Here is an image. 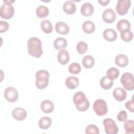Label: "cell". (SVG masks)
<instances>
[{
  "label": "cell",
  "mask_w": 134,
  "mask_h": 134,
  "mask_svg": "<svg viewBox=\"0 0 134 134\" xmlns=\"http://www.w3.org/2000/svg\"><path fill=\"white\" fill-rule=\"evenodd\" d=\"M68 70L70 73L72 74H77L81 72V68L79 63L73 62L69 65Z\"/></svg>",
  "instance_id": "cell-32"
},
{
  "label": "cell",
  "mask_w": 134,
  "mask_h": 134,
  "mask_svg": "<svg viewBox=\"0 0 134 134\" xmlns=\"http://www.w3.org/2000/svg\"><path fill=\"white\" fill-rule=\"evenodd\" d=\"M120 37L125 42H129L133 38V33L130 29L123 30L120 32Z\"/></svg>",
  "instance_id": "cell-29"
},
{
  "label": "cell",
  "mask_w": 134,
  "mask_h": 134,
  "mask_svg": "<svg viewBox=\"0 0 134 134\" xmlns=\"http://www.w3.org/2000/svg\"><path fill=\"white\" fill-rule=\"evenodd\" d=\"M93 12L94 7L93 5L89 2H86L84 3L81 7V13L83 16H91L93 14Z\"/></svg>",
  "instance_id": "cell-17"
},
{
  "label": "cell",
  "mask_w": 134,
  "mask_h": 134,
  "mask_svg": "<svg viewBox=\"0 0 134 134\" xmlns=\"http://www.w3.org/2000/svg\"><path fill=\"white\" fill-rule=\"evenodd\" d=\"M115 64L120 68H124L129 63L128 58L124 54H118L115 59Z\"/></svg>",
  "instance_id": "cell-13"
},
{
  "label": "cell",
  "mask_w": 134,
  "mask_h": 134,
  "mask_svg": "<svg viewBox=\"0 0 134 134\" xmlns=\"http://www.w3.org/2000/svg\"><path fill=\"white\" fill-rule=\"evenodd\" d=\"M131 5L129 0H118L116 6V10L120 15H124L128 12Z\"/></svg>",
  "instance_id": "cell-8"
},
{
  "label": "cell",
  "mask_w": 134,
  "mask_h": 134,
  "mask_svg": "<svg viewBox=\"0 0 134 134\" xmlns=\"http://www.w3.org/2000/svg\"><path fill=\"white\" fill-rule=\"evenodd\" d=\"M95 63L94 58L90 55H85L82 60V64L84 68L86 69H90L92 68Z\"/></svg>",
  "instance_id": "cell-23"
},
{
  "label": "cell",
  "mask_w": 134,
  "mask_h": 134,
  "mask_svg": "<svg viewBox=\"0 0 134 134\" xmlns=\"http://www.w3.org/2000/svg\"><path fill=\"white\" fill-rule=\"evenodd\" d=\"M41 28L43 31L46 34H49L52 31L53 27L51 23L48 19L42 20L41 23Z\"/></svg>",
  "instance_id": "cell-27"
},
{
  "label": "cell",
  "mask_w": 134,
  "mask_h": 134,
  "mask_svg": "<svg viewBox=\"0 0 134 134\" xmlns=\"http://www.w3.org/2000/svg\"><path fill=\"white\" fill-rule=\"evenodd\" d=\"M106 75L109 79L114 80L119 76V71L116 68H110L107 70Z\"/></svg>",
  "instance_id": "cell-30"
},
{
  "label": "cell",
  "mask_w": 134,
  "mask_h": 134,
  "mask_svg": "<svg viewBox=\"0 0 134 134\" xmlns=\"http://www.w3.org/2000/svg\"><path fill=\"white\" fill-rule=\"evenodd\" d=\"M4 97L9 102H15L18 98V93L16 89L13 87H8L4 91Z\"/></svg>",
  "instance_id": "cell-9"
},
{
  "label": "cell",
  "mask_w": 134,
  "mask_h": 134,
  "mask_svg": "<svg viewBox=\"0 0 134 134\" xmlns=\"http://www.w3.org/2000/svg\"><path fill=\"white\" fill-rule=\"evenodd\" d=\"M12 116L17 120H23L27 117V112L23 108L17 107L13 110Z\"/></svg>",
  "instance_id": "cell-11"
},
{
  "label": "cell",
  "mask_w": 134,
  "mask_h": 134,
  "mask_svg": "<svg viewBox=\"0 0 134 134\" xmlns=\"http://www.w3.org/2000/svg\"><path fill=\"white\" fill-rule=\"evenodd\" d=\"M9 28V24L5 21L1 20L0 21V32H6Z\"/></svg>",
  "instance_id": "cell-36"
},
{
  "label": "cell",
  "mask_w": 134,
  "mask_h": 134,
  "mask_svg": "<svg viewBox=\"0 0 134 134\" xmlns=\"http://www.w3.org/2000/svg\"><path fill=\"white\" fill-rule=\"evenodd\" d=\"M131 27L130 22L127 19H121L117 24L116 28L120 31L130 29Z\"/></svg>",
  "instance_id": "cell-28"
},
{
  "label": "cell",
  "mask_w": 134,
  "mask_h": 134,
  "mask_svg": "<svg viewBox=\"0 0 134 134\" xmlns=\"http://www.w3.org/2000/svg\"><path fill=\"white\" fill-rule=\"evenodd\" d=\"M102 18L105 22L107 23H112L115 20L116 14L113 9L107 8L103 12Z\"/></svg>",
  "instance_id": "cell-10"
},
{
  "label": "cell",
  "mask_w": 134,
  "mask_h": 134,
  "mask_svg": "<svg viewBox=\"0 0 134 134\" xmlns=\"http://www.w3.org/2000/svg\"><path fill=\"white\" fill-rule=\"evenodd\" d=\"M114 97L119 102L124 100L127 97V93L126 91L121 87L116 88L113 92Z\"/></svg>",
  "instance_id": "cell-12"
},
{
  "label": "cell",
  "mask_w": 134,
  "mask_h": 134,
  "mask_svg": "<svg viewBox=\"0 0 134 134\" xmlns=\"http://www.w3.org/2000/svg\"><path fill=\"white\" fill-rule=\"evenodd\" d=\"M98 3L102 6H106L110 2L109 0H105V1H98Z\"/></svg>",
  "instance_id": "cell-38"
},
{
  "label": "cell",
  "mask_w": 134,
  "mask_h": 134,
  "mask_svg": "<svg viewBox=\"0 0 134 134\" xmlns=\"http://www.w3.org/2000/svg\"><path fill=\"white\" fill-rule=\"evenodd\" d=\"M68 44L66 40L62 37H59L57 38L53 43V45L55 49L57 50H62L64 49Z\"/></svg>",
  "instance_id": "cell-21"
},
{
  "label": "cell",
  "mask_w": 134,
  "mask_h": 134,
  "mask_svg": "<svg viewBox=\"0 0 134 134\" xmlns=\"http://www.w3.org/2000/svg\"><path fill=\"white\" fill-rule=\"evenodd\" d=\"M4 4L1 6L0 16L2 18L8 19L11 18L15 12L14 8L12 3L14 2L12 1H3Z\"/></svg>",
  "instance_id": "cell-4"
},
{
  "label": "cell",
  "mask_w": 134,
  "mask_h": 134,
  "mask_svg": "<svg viewBox=\"0 0 134 134\" xmlns=\"http://www.w3.org/2000/svg\"><path fill=\"white\" fill-rule=\"evenodd\" d=\"M63 9L67 14H73L76 11V5L72 1H68L63 4Z\"/></svg>",
  "instance_id": "cell-19"
},
{
  "label": "cell",
  "mask_w": 134,
  "mask_h": 134,
  "mask_svg": "<svg viewBox=\"0 0 134 134\" xmlns=\"http://www.w3.org/2000/svg\"><path fill=\"white\" fill-rule=\"evenodd\" d=\"M76 50L80 54H84L87 50V44L84 41H80L76 45Z\"/></svg>",
  "instance_id": "cell-33"
},
{
  "label": "cell",
  "mask_w": 134,
  "mask_h": 134,
  "mask_svg": "<svg viewBox=\"0 0 134 134\" xmlns=\"http://www.w3.org/2000/svg\"><path fill=\"white\" fill-rule=\"evenodd\" d=\"M125 107L127 108V109L129 110L130 111L133 113L134 110V103H133V97L132 99L130 100H128L125 103Z\"/></svg>",
  "instance_id": "cell-37"
},
{
  "label": "cell",
  "mask_w": 134,
  "mask_h": 134,
  "mask_svg": "<svg viewBox=\"0 0 134 134\" xmlns=\"http://www.w3.org/2000/svg\"><path fill=\"white\" fill-rule=\"evenodd\" d=\"M73 101L76 109L81 111H84L89 108L90 102L87 99L85 94L81 92H76L73 96Z\"/></svg>",
  "instance_id": "cell-2"
},
{
  "label": "cell",
  "mask_w": 134,
  "mask_h": 134,
  "mask_svg": "<svg viewBox=\"0 0 134 134\" xmlns=\"http://www.w3.org/2000/svg\"><path fill=\"white\" fill-rule=\"evenodd\" d=\"M105 131L107 134H116L118 132V128L112 119L106 118L103 121Z\"/></svg>",
  "instance_id": "cell-7"
},
{
  "label": "cell",
  "mask_w": 134,
  "mask_h": 134,
  "mask_svg": "<svg viewBox=\"0 0 134 134\" xmlns=\"http://www.w3.org/2000/svg\"><path fill=\"white\" fill-rule=\"evenodd\" d=\"M52 124V120L49 117H43L40 118L38 122L39 127L42 129H48Z\"/></svg>",
  "instance_id": "cell-22"
},
{
  "label": "cell",
  "mask_w": 134,
  "mask_h": 134,
  "mask_svg": "<svg viewBox=\"0 0 134 134\" xmlns=\"http://www.w3.org/2000/svg\"><path fill=\"white\" fill-rule=\"evenodd\" d=\"M58 61L61 64L65 65L69 61L70 57L68 51L64 49L60 50L57 56Z\"/></svg>",
  "instance_id": "cell-15"
},
{
  "label": "cell",
  "mask_w": 134,
  "mask_h": 134,
  "mask_svg": "<svg viewBox=\"0 0 134 134\" xmlns=\"http://www.w3.org/2000/svg\"><path fill=\"white\" fill-rule=\"evenodd\" d=\"M85 133L86 134L89 133H99V128L95 125L91 124L87 126L85 129Z\"/></svg>",
  "instance_id": "cell-34"
},
{
  "label": "cell",
  "mask_w": 134,
  "mask_h": 134,
  "mask_svg": "<svg viewBox=\"0 0 134 134\" xmlns=\"http://www.w3.org/2000/svg\"><path fill=\"white\" fill-rule=\"evenodd\" d=\"M40 108L43 112L49 114L53 110L54 105L51 101L48 99H46L43 100L41 103Z\"/></svg>",
  "instance_id": "cell-18"
},
{
  "label": "cell",
  "mask_w": 134,
  "mask_h": 134,
  "mask_svg": "<svg viewBox=\"0 0 134 134\" xmlns=\"http://www.w3.org/2000/svg\"><path fill=\"white\" fill-rule=\"evenodd\" d=\"M65 84L68 88L73 90L79 86V79L75 76H69L65 80Z\"/></svg>",
  "instance_id": "cell-20"
},
{
  "label": "cell",
  "mask_w": 134,
  "mask_h": 134,
  "mask_svg": "<svg viewBox=\"0 0 134 134\" xmlns=\"http://www.w3.org/2000/svg\"><path fill=\"white\" fill-rule=\"evenodd\" d=\"M103 36L107 41L111 42L116 39L117 37V34L115 30L111 28H108L104 31Z\"/></svg>",
  "instance_id": "cell-14"
},
{
  "label": "cell",
  "mask_w": 134,
  "mask_h": 134,
  "mask_svg": "<svg viewBox=\"0 0 134 134\" xmlns=\"http://www.w3.org/2000/svg\"><path fill=\"white\" fill-rule=\"evenodd\" d=\"M28 53L35 58H40L43 53L41 40L37 37H31L28 40Z\"/></svg>",
  "instance_id": "cell-1"
},
{
  "label": "cell",
  "mask_w": 134,
  "mask_h": 134,
  "mask_svg": "<svg viewBox=\"0 0 134 134\" xmlns=\"http://www.w3.org/2000/svg\"><path fill=\"white\" fill-rule=\"evenodd\" d=\"M93 109L95 113L99 116L106 115L108 111L106 102L103 99H97L93 104Z\"/></svg>",
  "instance_id": "cell-6"
},
{
  "label": "cell",
  "mask_w": 134,
  "mask_h": 134,
  "mask_svg": "<svg viewBox=\"0 0 134 134\" xmlns=\"http://www.w3.org/2000/svg\"><path fill=\"white\" fill-rule=\"evenodd\" d=\"M82 29L87 34H91L94 31L95 26L92 21L86 20L82 24Z\"/></svg>",
  "instance_id": "cell-24"
},
{
  "label": "cell",
  "mask_w": 134,
  "mask_h": 134,
  "mask_svg": "<svg viewBox=\"0 0 134 134\" xmlns=\"http://www.w3.org/2000/svg\"><path fill=\"white\" fill-rule=\"evenodd\" d=\"M37 16L39 18H44L49 15L48 8L44 5H40L38 6L36 10Z\"/></svg>",
  "instance_id": "cell-26"
},
{
  "label": "cell",
  "mask_w": 134,
  "mask_h": 134,
  "mask_svg": "<svg viewBox=\"0 0 134 134\" xmlns=\"http://www.w3.org/2000/svg\"><path fill=\"white\" fill-rule=\"evenodd\" d=\"M117 119L119 121H125L127 120L128 118V115L126 111L125 110H121L119 112L117 115Z\"/></svg>",
  "instance_id": "cell-35"
},
{
  "label": "cell",
  "mask_w": 134,
  "mask_h": 134,
  "mask_svg": "<svg viewBox=\"0 0 134 134\" xmlns=\"http://www.w3.org/2000/svg\"><path fill=\"white\" fill-rule=\"evenodd\" d=\"M114 84L113 80L109 79L107 76H103L100 80V85L104 90L110 89Z\"/></svg>",
  "instance_id": "cell-25"
},
{
  "label": "cell",
  "mask_w": 134,
  "mask_h": 134,
  "mask_svg": "<svg viewBox=\"0 0 134 134\" xmlns=\"http://www.w3.org/2000/svg\"><path fill=\"white\" fill-rule=\"evenodd\" d=\"M49 76V73L47 70H40L38 71L35 75L36 87L39 89L45 88L48 85Z\"/></svg>",
  "instance_id": "cell-3"
},
{
  "label": "cell",
  "mask_w": 134,
  "mask_h": 134,
  "mask_svg": "<svg viewBox=\"0 0 134 134\" xmlns=\"http://www.w3.org/2000/svg\"><path fill=\"white\" fill-rule=\"evenodd\" d=\"M120 82L124 88L128 91H132L134 89V77L132 74L124 73L120 78Z\"/></svg>",
  "instance_id": "cell-5"
},
{
  "label": "cell",
  "mask_w": 134,
  "mask_h": 134,
  "mask_svg": "<svg viewBox=\"0 0 134 134\" xmlns=\"http://www.w3.org/2000/svg\"><path fill=\"white\" fill-rule=\"evenodd\" d=\"M124 128L126 133H133L134 121L133 120H126L124 122Z\"/></svg>",
  "instance_id": "cell-31"
},
{
  "label": "cell",
  "mask_w": 134,
  "mask_h": 134,
  "mask_svg": "<svg viewBox=\"0 0 134 134\" xmlns=\"http://www.w3.org/2000/svg\"><path fill=\"white\" fill-rule=\"evenodd\" d=\"M56 31L61 35H66L69 33L70 28L67 24L62 21H59L56 23L55 25Z\"/></svg>",
  "instance_id": "cell-16"
}]
</instances>
